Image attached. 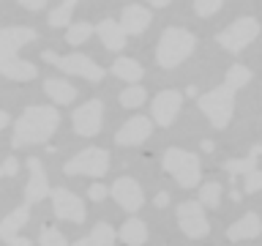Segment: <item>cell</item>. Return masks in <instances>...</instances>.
I'll use <instances>...</instances> for the list:
<instances>
[{
    "instance_id": "6da1fadb",
    "label": "cell",
    "mask_w": 262,
    "mask_h": 246,
    "mask_svg": "<svg viewBox=\"0 0 262 246\" xmlns=\"http://www.w3.org/2000/svg\"><path fill=\"white\" fill-rule=\"evenodd\" d=\"M249 82H251V69L235 63L227 69L224 82H221L219 88H213V90H208V93H202L196 98V107L208 115L213 129H227L229 126V120H232V115H235V96L241 93V88L249 85Z\"/></svg>"
},
{
    "instance_id": "7a4b0ae2",
    "label": "cell",
    "mask_w": 262,
    "mask_h": 246,
    "mask_svg": "<svg viewBox=\"0 0 262 246\" xmlns=\"http://www.w3.org/2000/svg\"><path fill=\"white\" fill-rule=\"evenodd\" d=\"M36 38H38V30L25 28V25L0 28V77H8L14 82H30L38 77L36 63H28L19 57V49Z\"/></svg>"
},
{
    "instance_id": "3957f363",
    "label": "cell",
    "mask_w": 262,
    "mask_h": 246,
    "mask_svg": "<svg viewBox=\"0 0 262 246\" xmlns=\"http://www.w3.org/2000/svg\"><path fill=\"white\" fill-rule=\"evenodd\" d=\"M60 126V112L55 107H44V104H33L28 110H22V115L14 123V148L22 145H38L47 142L49 137Z\"/></svg>"
},
{
    "instance_id": "277c9868",
    "label": "cell",
    "mask_w": 262,
    "mask_h": 246,
    "mask_svg": "<svg viewBox=\"0 0 262 246\" xmlns=\"http://www.w3.org/2000/svg\"><path fill=\"white\" fill-rule=\"evenodd\" d=\"M196 36L186 28H167L156 44V63L161 69H175L194 52Z\"/></svg>"
},
{
    "instance_id": "5b68a950",
    "label": "cell",
    "mask_w": 262,
    "mask_h": 246,
    "mask_svg": "<svg viewBox=\"0 0 262 246\" xmlns=\"http://www.w3.org/2000/svg\"><path fill=\"white\" fill-rule=\"evenodd\" d=\"M161 167H164V172H169L183 189H194L202 178L200 156L191 153V151H183V148H167L164 156H161Z\"/></svg>"
},
{
    "instance_id": "8992f818",
    "label": "cell",
    "mask_w": 262,
    "mask_h": 246,
    "mask_svg": "<svg viewBox=\"0 0 262 246\" xmlns=\"http://www.w3.org/2000/svg\"><path fill=\"white\" fill-rule=\"evenodd\" d=\"M66 175H88V178H104L110 172V153L104 148L90 145L85 151H79L74 159L66 161L63 167Z\"/></svg>"
},
{
    "instance_id": "52a82bcc",
    "label": "cell",
    "mask_w": 262,
    "mask_h": 246,
    "mask_svg": "<svg viewBox=\"0 0 262 246\" xmlns=\"http://www.w3.org/2000/svg\"><path fill=\"white\" fill-rule=\"evenodd\" d=\"M44 55V60L47 63H52L57 66L60 71L66 74H74V77H85L88 82H101L106 77V71L98 66L96 60H90L88 55H82V52H71V55H55V52H41Z\"/></svg>"
},
{
    "instance_id": "ba28073f",
    "label": "cell",
    "mask_w": 262,
    "mask_h": 246,
    "mask_svg": "<svg viewBox=\"0 0 262 246\" xmlns=\"http://www.w3.org/2000/svg\"><path fill=\"white\" fill-rule=\"evenodd\" d=\"M259 30L262 28L254 16H241V19H235L232 25H227V28L216 36V41L227 49V52H241V49H246L249 44L257 41Z\"/></svg>"
},
{
    "instance_id": "9c48e42d",
    "label": "cell",
    "mask_w": 262,
    "mask_h": 246,
    "mask_svg": "<svg viewBox=\"0 0 262 246\" xmlns=\"http://www.w3.org/2000/svg\"><path fill=\"white\" fill-rule=\"evenodd\" d=\"M175 216H178V224L180 230H183V235L188 238H205L210 233V221H208V213H205V208L196 200H186L180 202L175 208Z\"/></svg>"
},
{
    "instance_id": "30bf717a",
    "label": "cell",
    "mask_w": 262,
    "mask_h": 246,
    "mask_svg": "<svg viewBox=\"0 0 262 246\" xmlns=\"http://www.w3.org/2000/svg\"><path fill=\"white\" fill-rule=\"evenodd\" d=\"M49 200H52V211H55L57 219L74 221V224H82V221L88 219L85 202H82L74 192H69L66 186L52 189V192H49Z\"/></svg>"
},
{
    "instance_id": "8fae6325",
    "label": "cell",
    "mask_w": 262,
    "mask_h": 246,
    "mask_svg": "<svg viewBox=\"0 0 262 246\" xmlns=\"http://www.w3.org/2000/svg\"><path fill=\"white\" fill-rule=\"evenodd\" d=\"M71 126L82 137H96L104 126V104L98 98H90L82 107H77L71 115Z\"/></svg>"
},
{
    "instance_id": "7c38bea8",
    "label": "cell",
    "mask_w": 262,
    "mask_h": 246,
    "mask_svg": "<svg viewBox=\"0 0 262 246\" xmlns=\"http://www.w3.org/2000/svg\"><path fill=\"white\" fill-rule=\"evenodd\" d=\"M180 107H183V93L180 90H161V93L153 96V104H150V120L156 126L167 129L175 123Z\"/></svg>"
},
{
    "instance_id": "4fadbf2b",
    "label": "cell",
    "mask_w": 262,
    "mask_h": 246,
    "mask_svg": "<svg viewBox=\"0 0 262 246\" xmlns=\"http://www.w3.org/2000/svg\"><path fill=\"white\" fill-rule=\"evenodd\" d=\"M110 197L128 213H137L145 205V192H142V186H139L134 178H118L110 186Z\"/></svg>"
},
{
    "instance_id": "5bb4252c",
    "label": "cell",
    "mask_w": 262,
    "mask_h": 246,
    "mask_svg": "<svg viewBox=\"0 0 262 246\" xmlns=\"http://www.w3.org/2000/svg\"><path fill=\"white\" fill-rule=\"evenodd\" d=\"M30 219V205H19V208H14L8 216L0 221V241H3L6 246H30L28 238L19 235V230L28 224Z\"/></svg>"
},
{
    "instance_id": "9a60e30c",
    "label": "cell",
    "mask_w": 262,
    "mask_h": 246,
    "mask_svg": "<svg viewBox=\"0 0 262 246\" xmlns=\"http://www.w3.org/2000/svg\"><path fill=\"white\" fill-rule=\"evenodd\" d=\"M28 172H30V180L25 186V205H33V202H41L44 197H49V178H47V170L41 159H28Z\"/></svg>"
},
{
    "instance_id": "2e32d148",
    "label": "cell",
    "mask_w": 262,
    "mask_h": 246,
    "mask_svg": "<svg viewBox=\"0 0 262 246\" xmlns=\"http://www.w3.org/2000/svg\"><path fill=\"white\" fill-rule=\"evenodd\" d=\"M150 131H153V120L147 118V115H134V118H128L118 129L115 142L118 145H139V142H145V139L150 137Z\"/></svg>"
},
{
    "instance_id": "e0dca14e",
    "label": "cell",
    "mask_w": 262,
    "mask_h": 246,
    "mask_svg": "<svg viewBox=\"0 0 262 246\" xmlns=\"http://www.w3.org/2000/svg\"><path fill=\"white\" fill-rule=\"evenodd\" d=\"M150 19H153L150 8L131 3V6L123 8V14H120V28L126 36H142L147 30V25H150Z\"/></svg>"
},
{
    "instance_id": "ac0fdd59",
    "label": "cell",
    "mask_w": 262,
    "mask_h": 246,
    "mask_svg": "<svg viewBox=\"0 0 262 246\" xmlns=\"http://www.w3.org/2000/svg\"><path fill=\"white\" fill-rule=\"evenodd\" d=\"M259 233H262V219H259L254 211L243 213V216L237 219L235 224L227 227V238H229L232 243H237V241H251V238H257Z\"/></svg>"
},
{
    "instance_id": "d6986e66",
    "label": "cell",
    "mask_w": 262,
    "mask_h": 246,
    "mask_svg": "<svg viewBox=\"0 0 262 246\" xmlns=\"http://www.w3.org/2000/svg\"><path fill=\"white\" fill-rule=\"evenodd\" d=\"M93 30L98 33L101 44L110 49V52H120V49L126 47V33H123L120 22H115V19H101Z\"/></svg>"
},
{
    "instance_id": "ffe728a7",
    "label": "cell",
    "mask_w": 262,
    "mask_h": 246,
    "mask_svg": "<svg viewBox=\"0 0 262 246\" xmlns=\"http://www.w3.org/2000/svg\"><path fill=\"white\" fill-rule=\"evenodd\" d=\"M118 238L126 246H142L147 241V224L142 219H126L118 230Z\"/></svg>"
},
{
    "instance_id": "44dd1931",
    "label": "cell",
    "mask_w": 262,
    "mask_h": 246,
    "mask_svg": "<svg viewBox=\"0 0 262 246\" xmlns=\"http://www.w3.org/2000/svg\"><path fill=\"white\" fill-rule=\"evenodd\" d=\"M44 93L52 98L55 104H71L74 98H77V88L69 85L66 79L52 77V79H44Z\"/></svg>"
},
{
    "instance_id": "7402d4cb",
    "label": "cell",
    "mask_w": 262,
    "mask_h": 246,
    "mask_svg": "<svg viewBox=\"0 0 262 246\" xmlns=\"http://www.w3.org/2000/svg\"><path fill=\"white\" fill-rule=\"evenodd\" d=\"M115 238H118V233L106 224V221H98V224L90 230V235L79 238V241H74L71 246H112Z\"/></svg>"
},
{
    "instance_id": "603a6c76",
    "label": "cell",
    "mask_w": 262,
    "mask_h": 246,
    "mask_svg": "<svg viewBox=\"0 0 262 246\" xmlns=\"http://www.w3.org/2000/svg\"><path fill=\"white\" fill-rule=\"evenodd\" d=\"M110 71H112L118 79H126L128 85H137V82L145 77V69H142L137 60H131V57H118V60L112 63Z\"/></svg>"
},
{
    "instance_id": "cb8c5ba5",
    "label": "cell",
    "mask_w": 262,
    "mask_h": 246,
    "mask_svg": "<svg viewBox=\"0 0 262 246\" xmlns=\"http://www.w3.org/2000/svg\"><path fill=\"white\" fill-rule=\"evenodd\" d=\"M262 153V145H254L251 148V153L246 156V159H229L224 161V170L229 172V175H246V172H251V170H257V156Z\"/></svg>"
},
{
    "instance_id": "d4e9b609",
    "label": "cell",
    "mask_w": 262,
    "mask_h": 246,
    "mask_svg": "<svg viewBox=\"0 0 262 246\" xmlns=\"http://www.w3.org/2000/svg\"><path fill=\"white\" fill-rule=\"evenodd\" d=\"M74 6H77V0H63L57 8H52L47 16L49 28H69L71 25V14H74Z\"/></svg>"
},
{
    "instance_id": "484cf974",
    "label": "cell",
    "mask_w": 262,
    "mask_h": 246,
    "mask_svg": "<svg viewBox=\"0 0 262 246\" xmlns=\"http://www.w3.org/2000/svg\"><path fill=\"white\" fill-rule=\"evenodd\" d=\"M196 202L202 208H219L221 202V183L219 180H208V183L200 186V194H196Z\"/></svg>"
},
{
    "instance_id": "4316f807",
    "label": "cell",
    "mask_w": 262,
    "mask_h": 246,
    "mask_svg": "<svg viewBox=\"0 0 262 246\" xmlns=\"http://www.w3.org/2000/svg\"><path fill=\"white\" fill-rule=\"evenodd\" d=\"M147 101V90L142 85H128L126 90H120V104L126 107V110H137V107H142Z\"/></svg>"
},
{
    "instance_id": "83f0119b",
    "label": "cell",
    "mask_w": 262,
    "mask_h": 246,
    "mask_svg": "<svg viewBox=\"0 0 262 246\" xmlns=\"http://www.w3.org/2000/svg\"><path fill=\"white\" fill-rule=\"evenodd\" d=\"M90 36H93V25H88V22H71L69 28H66V41H69L71 47L85 44Z\"/></svg>"
},
{
    "instance_id": "f1b7e54d",
    "label": "cell",
    "mask_w": 262,
    "mask_h": 246,
    "mask_svg": "<svg viewBox=\"0 0 262 246\" xmlns=\"http://www.w3.org/2000/svg\"><path fill=\"white\" fill-rule=\"evenodd\" d=\"M38 243H41V246H69V241H66V235H63L57 227H44V230H41Z\"/></svg>"
},
{
    "instance_id": "f546056e",
    "label": "cell",
    "mask_w": 262,
    "mask_h": 246,
    "mask_svg": "<svg viewBox=\"0 0 262 246\" xmlns=\"http://www.w3.org/2000/svg\"><path fill=\"white\" fill-rule=\"evenodd\" d=\"M221 6H224V0H194V14L202 16V19H208V16H213Z\"/></svg>"
},
{
    "instance_id": "4dcf8cb0",
    "label": "cell",
    "mask_w": 262,
    "mask_h": 246,
    "mask_svg": "<svg viewBox=\"0 0 262 246\" xmlns=\"http://www.w3.org/2000/svg\"><path fill=\"white\" fill-rule=\"evenodd\" d=\"M243 189H246V194H257V192H262V170H259V167L243 175Z\"/></svg>"
},
{
    "instance_id": "1f68e13d",
    "label": "cell",
    "mask_w": 262,
    "mask_h": 246,
    "mask_svg": "<svg viewBox=\"0 0 262 246\" xmlns=\"http://www.w3.org/2000/svg\"><path fill=\"white\" fill-rule=\"evenodd\" d=\"M110 197V186H104V183H90L88 186V200L90 202H101Z\"/></svg>"
},
{
    "instance_id": "d6a6232c",
    "label": "cell",
    "mask_w": 262,
    "mask_h": 246,
    "mask_svg": "<svg viewBox=\"0 0 262 246\" xmlns=\"http://www.w3.org/2000/svg\"><path fill=\"white\" fill-rule=\"evenodd\" d=\"M0 170H3V175H16V172H19V161H16V159H6Z\"/></svg>"
},
{
    "instance_id": "836d02e7",
    "label": "cell",
    "mask_w": 262,
    "mask_h": 246,
    "mask_svg": "<svg viewBox=\"0 0 262 246\" xmlns=\"http://www.w3.org/2000/svg\"><path fill=\"white\" fill-rule=\"evenodd\" d=\"M19 6H25L28 11H41L47 6V0H19Z\"/></svg>"
},
{
    "instance_id": "e575fe53",
    "label": "cell",
    "mask_w": 262,
    "mask_h": 246,
    "mask_svg": "<svg viewBox=\"0 0 262 246\" xmlns=\"http://www.w3.org/2000/svg\"><path fill=\"white\" fill-rule=\"evenodd\" d=\"M153 202H156V208H167V205H169V194L167 192H159Z\"/></svg>"
},
{
    "instance_id": "d590c367",
    "label": "cell",
    "mask_w": 262,
    "mask_h": 246,
    "mask_svg": "<svg viewBox=\"0 0 262 246\" xmlns=\"http://www.w3.org/2000/svg\"><path fill=\"white\" fill-rule=\"evenodd\" d=\"M8 123H11V118H8V112H6V110H0V129H6Z\"/></svg>"
},
{
    "instance_id": "8d00e7d4",
    "label": "cell",
    "mask_w": 262,
    "mask_h": 246,
    "mask_svg": "<svg viewBox=\"0 0 262 246\" xmlns=\"http://www.w3.org/2000/svg\"><path fill=\"white\" fill-rule=\"evenodd\" d=\"M147 3H150L153 8H164V6H169L172 0H147Z\"/></svg>"
},
{
    "instance_id": "74e56055",
    "label": "cell",
    "mask_w": 262,
    "mask_h": 246,
    "mask_svg": "<svg viewBox=\"0 0 262 246\" xmlns=\"http://www.w3.org/2000/svg\"><path fill=\"white\" fill-rule=\"evenodd\" d=\"M0 175H3V170H0Z\"/></svg>"
}]
</instances>
